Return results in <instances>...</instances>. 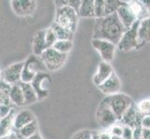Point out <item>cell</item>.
Returning a JSON list of instances; mask_svg holds the SVG:
<instances>
[{
  "label": "cell",
  "instance_id": "ba28073f",
  "mask_svg": "<svg viewBox=\"0 0 150 139\" xmlns=\"http://www.w3.org/2000/svg\"><path fill=\"white\" fill-rule=\"evenodd\" d=\"M31 85H33L34 89L37 92L38 100L44 99L48 96L50 85H51V78L47 73H39L35 75Z\"/></svg>",
  "mask_w": 150,
  "mask_h": 139
},
{
  "label": "cell",
  "instance_id": "7402d4cb",
  "mask_svg": "<svg viewBox=\"0 0 150 139\" xmlns=\"http://www.w3.org/2000/svg\"><path fill=\"white\" fill-rule=\"evenodd\" d=\"M94 1L95 0H81L79 10V17L95 18Z\"/></svg>",
  "mask_w": 150,
  "mask_h": 139
},
{
  "label": "cell",
  "instance_id": "ee69618b",
  "mask_svg": "<svg viewBox=\"0 0 150 139\" xmlns=\"http://www.w3.org/2000/svg\"><path fill=\"white\" fill-rule=\"evenodd\" d=\"M21 136V135H20ZM20 139H26V138H24V137H23L22 136H21V137H20Z\"/></svg>",
  "mask_w": 150,
  "mask_h": 139
},
{
  "label": "cell",
  "instance_id": "1f68e13d",
  "mask_svg": "<svg viewBox=\"0 0 150 139\" xmlns=\"http://www.w3.org/2000/svg\"><path fill=\"white\" fill-rule=\"evenodd\" d=\"M72 139H92V132L90 130H80L76 132Z\"/></svg>",
  "mask_w": 150,
  "mask_h": 139
},
{
  "label": "cell",
  "instance_id": "d6a6232c",
  "mask_svg": "<svg viewBox=\"0 0 150 139\" xmlns=\"http://www.w3.org/2000/svg\"><path fill=\"white\" fill-rule=\"evenodd\" d=\"M109 132L111 133V136H122L123 133V125L122 124H114L111 126L109 129Z\"/></svg>",
  "mask_w": 150,
  "mask_h": 139
},
{
  "label": "cell",
  "instance_id": "60d3db41",
  "mask_svg": "<svg viewBox=\"0 0 150 139\" xmlns=\"http://www.w3.org/2000/svg\"><path fill=\"white\" fill-rule=\"evenodd\" d=\"M26 139H44V138L42 137V136H41L39 133H35V135L30 136V137H28Z\"/></svg>",
  "mask_w": 150,
  "mask_h": 139
},
{
  "label": "cell",
  "instance_id": "52a82bcc",
  "mask_svg": "<svg viewBox=\"0 0 150 139\" xmlns=\"http://www.w3.org/2000/svg\"><path fill=\"white\" fill-rule=\"evenodd\" d=\"M96 121L103 129H109L111 126L118 122V119L112 110L105 102H101L96 111Z\"/></svg>",
  "mask_w": 150,
  "mask_h": 139
},
{
  "label": "cell",
  "instance_id": "44dd1931",
  "mask_svg": "<svg viewBox=\"0 0 150 139\" xmlns=\"http://www.w3.org/2000/svg\"><path fill=\"white\" fill-rule=\"evenodd\" d=\"M20 85L22 87L24 99H25V105H30L33 103L37 102L38 100V97L37 95V92L34 89L33 85L30 83H23V82H20Z\"/></svg>",
  "mask_w": 150,
  "mask_h": 139
},
{
  "label": "cell",
  "instance_id": "f6af8a7d",
  "mask_svg": "<svg viewBox=\"0 0 150 139\" xmlns=\"http://www.w3.org/2000/svg\"><path fill=\"white\" fill-rule=\"evenodd\" d=\"M142 139H143V138H142Z\"/></svg>",
  "mask_w": 150,
  "mask_h": 139
},
{
  "label": "cell",
  "instance_id": "6da1fadb",
  "mask_svg": "<svg viewBox=\"0 0 150 139\" xmlns=\"http://www.w3.org/2000/svg\"><path fill=\"white\" fill-rule=\"evenodd\" d=\"M125 27L117 13L95 19L92 39H103L117 45L125 33Z\"/></svg>",
  "mask_w": 150,
  "mask_h": 139
},
{
  "label": "cell",
  "instance_id": "836d02e7",
  "mask_svg": "<svg viewBox=\"0 0 150 139\" xmlns=\"http://www.w3.org/2000/svg\"><path fill=\"white\" fill-rule=\"evenodd\" d=\"M12 110V105H1V107H0V117H1V119L8 116Z\"/></svg>",
  "mask_w": 150,
  "mask_h": 139
},
{
  "label": "cell",
  "instance_id": "f35d334b",
  "mask_svg": "<svg viewBox=\"0 0 150 139\" xmlns=\"http://www.w3.org/2000/svg\"><path fill=\"white\" fill-rule=\"evenodd\" d=\"M99 133V136L100 139H111L112 136L109 132V130H105V131H102V132H98Z\"/></svg>",
  "mask_w": 150,
  "mask_h": 139
},
{
  "label": "cell",
  "instance_id": "277c9868",
  "mask_svg": "<svg viewBox=\"0 0 150 139\" xmlns=\"http://www.w3.org/2000/svg\"><path fill=\"white\" fill-rule=\"evenodd\" d=\"M47 68L41 59L40 57L37 55H30L26 60L24 61L23 73H22V81L23 83H32V81L39 73H47Z\"/></svg>",
  "mask_w": 150,
  "mask_h": 139
},
{
  "label": "cell",
  "instance_id": "d6986e66",
  "mask_svg": "<svg viewBox=\"0 0 150 139\" xmlns=\"http://www.w3.org/2000/svg\"><path fill=\"white\" fill-rule=\"evenodd\" d=\"M14 110L9 113L8 116L2 118L0 122V136L5 137L8 136L14 130V118H15Z\"/></svg>",
  "mask_w": 150,
  "mask_h": 139
},
{
  "label": "cell",
  "instance_id": "7c38bea8",
  "mask_svg": "<svg viewBox=\"0 0 150 139\" xmlns=\"http://www.w3.org/2000/svg\"><path fill=\"white\" fill-rule=\"evenodd\" d=\"M11 8L18 16L27 17L35 12L37 0H11Z\"/></svg>",
  "mask_w": 150,
  "mask_h": 139
},
{
  "label": "cell",
  "instance_id": "8fae6325",
  "mask_svg": "<svg viewBox=\"0 0 150 139\" xmlns=\"http://www.w3.org/2000/svg\"><path fill=\"white\" fill-rule=\"evenodd\" d=\"M24 61L9 65L1 71V80L6 81L10 85H16L22 81V73Z\"/></svg>",
  "mask_w": 150,
  "mask_h": 139
},
{
  "label": "cell",
  "instance_id": "b9f144b4",
  "mask_svg": "<svg viewBox=\"0 0 150 139\" xmlns=\"http://www.w3.org/2000/svg\"><path fill=\"white\" fill-rule=\"evenodd\" d=\"M92 139H100L99 133H98L97 131L92 132Z\"/></svg>",
  "mask_w": 150,
  "mask_h": 139
},
{
  "label": "cell",
  "instance_id": "83f0119b",
  "mask_svg": "<svg viewBox=\"0 0 150 139\" xmlns=\"http://www.w3.org/2000/svg\"><path fill=\"white\" fill-rule=\"evenodd\" d=\"M81 0H54V5L57 8H63V7H71L75 8L77 12L79 10Z\"/></svg>",
  "mask_w": 150,
  "mask_h": 139
},
{
  "label": "cell",
  "instance_id": "ab89813d",
  "mask_svg": "<svg viewBox=\"0 0 150 139\" xmlns=\"http://www.w3.org/2000/svg\"><path fill=\"white\" fill-rule=\"evenodd\" d=\"M143 139H150V129L143 128Z\"/></svg>",
  "mask_w": 150,
  "mask_h": 139
},
{
  "label": "cell",
  "instance_id": "f546056e",
  "mask_svg": "<svg viewBox=\"0 0 150 139\" xmlns=\"http://www.w3.org/2000/svg\"><path fill=\"white\" fill-rule=\"evenodd\" d=\"M58 41L55 33L50 27L46 29V44H47V47H53L54 44Z\"/></svg>",
  "mask_w": 150,
  "mask_h": 139
},
{
  "label": "cell",
  "instance_id": "4316f807",
  "mask_svg": "<svg viewBox=\"0 0 150 139\" xmlns=\"http://www.w3.org/2000/svg\"><path fill=\"white\" fill-rule=\"evenodd\" d=\"M53 48L61 53L68 54L73 48V41L71 40H58L54 44Z\"/></svg>",
  "mask_w": 150,
  "mask_h": 139
},
{
  "label": "cell",
  "instance_id": "484cf974",
  "mask_svg": "<svg viewBox=\"0 0 150 139\" xmlns=\"http://www.w3.org/2000/svg\"><path fill=\"white\" fill-rule=\"evenodd\" d=\"M18 132H19L20 135L24 138H28L30 136L35 135V133H39L38 132V124L37 120H35L34 122H30L29 124L25 125L24 127H23L22 129L19 130Z\"/></svg>",
  "mask_w": 150,
  "mask_h": 139
},
{
  "label": "cell",
  "instance_id": "2e32d148",
  "mask_svg": "<svg viewBox=\"0 0 150 139\" xmlns=\"http://www.w3.org/2000/svg\"><path fill=\"white\" fill-rule=\"evenodd\" d=\"M47 48L48 47L47 44H46V29L39 30L35 34L32 39L33 54L40 57Z\"/></svg>",
  "mask_w": 150,
  "mask_h": 139
},
{
  "label": "cell",
  "instance_id": "4fadbf2b",
  "mask_svg": "<svg viewBox=\"0 0 150 139\" xmlns=\"http://www.w3.org/2000/svg\"><path fill=\"white\" fill-rule=\"evenodd\" d=\"M98 88L105 96L118 94L121 89V82L120 80V77L114 71L109 78L105 82H103L101 85L98 86Z\"/></svg>",
  "mask_w": 150,
  "mask_h": 139
},
{
  "label": "cell",
  "instance_id": "3957f363",
  "mask_svg": "<svg viewBox=\"0 0 150 139\" xmlns=\"http://www.w3.org/2000/svg\"><path fill=\"white\" fill-rule=\"evenodd\" d=\"M103 102H105L115 113L118 119V122L121 120L122 116L127 111V110L134 103L130 96L125 94H121V93L106 96L103 99Z\"/></svg>",
  "mask_w": 150,
  "mask_h": 139
},
{
  "label": "cell",
  "instance_id": "ac0fdd59",
  "mask_svg": "<svg viewBox=\"0 0 150 139\" xmlns=\"http://www.w3.org/2000/svg\"><path fill=\"white\" fill-rule=\"evenodd\" d=\"M117 14L120 20H121L122 24L124 25L126 30L130 29L132 25L137 22V19L136 17L134 16L133 13L131 11V9L129 8L128 7V3L125 6L121 7L120 8H118V10L117 11Z\"/></svg>",
  "mask_w": 150,
  "mask_h": 139
},
{
  "label": "cell",
  "instance_id": "7bdbcfd3",
  "mask_svg": "<svg viewBox=\"0 0 150 139\" xmlns=\"http://www.w3.org/2000/svg\"><path fill=\"white\" fill-rule=\"evenodd\" d=\"M111 139H123L122 136H112Z\"/></svg>",
  "mask_w": 150,
  "mask_h": 139
},
{
  "label": "cell",
  "instance_id": "7a4b0ae2",
  "mask_svg": "<svg viewBox=\"0 0 150 139\" xmlns=\"http://www.w3.org/2000/svg\"><path fill=\"white\" fill-rule=\"evenodd\" d=\"M79 14L71 7L57 8L54 22L67 30L75 33L79 23Z\"/></svg>",
  "mask_w": 150,
  "mask_h": 139
},
{
  "label": "cell",
  "instance_id": "8992f818",
  "mask_svg": "<svg viewBox=\"0 0 150 139\" xmlns=\"http://www.w3.org/2000/svg\"><path fill=\"white\" fill-rule=\"evenodd\" d=\"M67 57L68 54L61 53L53 47H50L44 51L40 58L43 60L48 71H56L64 65L67 60Z\"/></svg>",
  "mask_w": 150,
  "mask_h": 139
},
{
  "label": "cell",
  "instance_id": "9c48e42d",
  "mask_svg": "<svg viewBox=\"0 0 150 139\" xmlns=\"http://www.w3.org/2000/svg\"><path fill=\"white\" fill-rule=\"evenodd\" d=\"M91 45L96 49L97 52L100 54L103 61L109 63L113 61L114 58H115L117 45L103 39H92Z\"/></svg>",
  "mask_w": 150,
  "mask_h": 139
},
{
  "label": "cell",
  "instance_id": "8d00e7d4",
  "mask_svg": "<svg viewBox=\"0 0 150 139\" xmlns=\"http://www.w3.org/2000/svg\"><path fill=\"white\" fill-rule=\"evenodd\" d=\"M20 137H21V136H20L19 132L17 130H13L8 136L2 137L1 139H20Z\"/></svg>",
  "mask_w": 150,
  "mask_h": 139
},
{
  "label": "cell",
  "instance_id": "603a6c76",
  "mask_svg": "<svg viewBox=\"0 0 150 139\" xmlns=\"http://www.w3.org/2000/svg\"><path fill=\"white\" fill-rule=\"evenodd\" d=\"M138 35L139 39L143 44L150 43V17L140 20Z\"/></svg>",
  "mask_w": 150,
  "mask_h": 139
},
{
  "label": "cell",
  "instance_id": "74e56055",
  "mask_svg": "<svg viewBox=\"0 0 150 139\" xmlns=\"http://www.w3.org/2000/svg\"><path fill=\"white\" fill-rule=\"evenodd\" d=\"M142 127L146 129H150V115L144 116L142 122Z\"/></svg>",
  "mask_w": 150,
  "mask_h": 139
},
{
  "label": "cell",
  "instance_id": "5b68a950",
  "mask_svg": "<svg viewBox=\"0 0 150 139\" xmlns=\"http://www.w3.org/2000/svg\"><path fill=\"white\" fill-rule=\"evenodd\" d=\"M139 25H140V20H137L130 29L125 31V33H124L122 38L120 39V43L117 45L118 49L127 52V51H132L134 49L140 48L141 46L144 45L139 39V35H138Z\"/></svg>",
  "mask_w": 150,
  "mask_h": 139
},
{
  "label": "cell",
  "instance_id": "d590c367",
  "mask_svg": "<svg viewBox=\"0 0 150 139\" xmlns=\"http://www.w3.org/2000/svg\"><path fill=\"white\" fill-rule=\"evenodd\" d=\"M143 138V127H137L133 129V139H142Z\"/></svg>",
  "mask_w": 150,
  "mask_h": 139
},
{
  "label": "cell",
  "instance_id": "5bb4252c",
  "mask_svg": "<svg viewBox=\"0 0 150 139\" xmlns=\"http://www.w3.org/2000/svg\"><path fill=\"white\" fill-rule=\"evenodd\" d=\"M114 70L109 62H105V61H102L98 65V68L95 74L93 75V84L98 87L101 85L103 82H105L109 77L113 74Z\"/></svg>",
  "mask_w": 150,
  "mask_h": 139
},
{
  "label": "cell",
  "instance_id": "d4e9b609",
  "mask_svg": "<svg viewBox=\"0 0 150 139\" xmlns=\"http://www.w3.org/2000/svg\"><path fill=\"white\" fill-rule=\"evenodd\" d=\"M105 16L117 13L118 8L127 5L128 2L122 1V0H105Z\"/></svg>",
  "mask_w": 150,
  "mask_h": 139
},
{
  "label": "cell",
  "instance_id": "f1b7e54d",
  "mask_svg": "<svg viewBox=\"0 0 150 139\" xmlns=\"http://www.w3.org/2000/svg\"><path fill=\"white\" fill-rule=\"evenodd\" d=\"M95 19L105 16V0H95L94 1Z\"/></svg>",
  "mask_w": 150,
  "mask_h": 139
},
{
  "label": "cell",
  "instance_id": "4dcf8cb0",
  "mask_svg": "<svg viewBox=\"0 0 150 139\" xmlns=\"http://www.w3.org/2000/svg\"><path fill=\"white\" fill-rule=\"evenodd\" d=\"M137 108L144 116L150 115V98H146L137 103Z\"/></svg>",
  "mask_w": 150,
  "mask_h": 139
},
{
  "label": "cell",
  "instance_id": "e575fe53",
  "mask_svg": "<svg viewBox=\"0 0 150 139\" xmlns=\"http://www.w3.org/2000/svg\"><path fill=\"white\" fill-rule=\"evenodd\" d=\"M123 139H133V129L129 126H123Z\"/></svg>",
  "mask_w": 150,
  "mask_h": 139
},
{
  "label": "cell",
  "instance_id": "9a60e30c",
  "mask_svg": "<svg viewBox=\"0 0 150 139\" xmlns=\"http://www.w3.org/2000/svg\"><path fill=\"white\" fill-rule=\"evenodd\" d=\"M128 7L138 20H143L150 17V8L140 0H130Z\"/></svg>",
  "mask_w": 150,
  "mask_h": 139
},
{
  "label": "cell",
  "instance_id": "e0dca14e",
  "mask_svg": "<svg viewBox=\"0 0 150 139\" xmlns=\"http://www.w3.org/2000/svg\"><path fill=\"white\" fill-rule=\"evenodd\" d=\"M35 120L34 113L29 110H23L16 113L14 118V130H21L25 125Z\"/></svg>",
  "mask_w": 150,
  "mask_h": 139
},
{
  "label": "cell",
  "instance_id": "cb8c5ba5",
  "mask_svg": "<svg viewBox=\"0 0 150 139\" xmlns=\"http://www.w3.org/2000/svg\"><path fill=\"white\" fill-rule=\"evenodd\" d=\"M50 27L53 30V32L55 33L58 40H71V41L73 40L74 33L64 27H62L61 25L56 23L55 22L51 23Z\"/></svg>",
  "mask_w": 150,
  "mask_h": 139
},
{
  "label": "cell",
  "instance_id": "30bf717a",
  "mask_svg": "<svg viewBox=\"0 0 150 139\" xmlns=\"http://www.w3.org/2000/svg\"><path fill=\"white\" fill-rule=\"evenodd\" d=\"M144 117V116L139 111L137 105L135 103H133L127 110V111L124 113V115L122 116L120 122L122 123L123 126H129L134 129V128L142 126V122Z\"/></svg>",
  "mask_w": 150,
  "mask_h": 139
},
{
  "label": "cell",
  "instance_id": "ffe728a7",
  "mask_svg": "<svg viewBox=\"0 0 150 139\" xmlns=\"http://www.w3.org/2000/svg\"><path fill=\"white\" fill-rule=\"evenodd\" d=\"M9 96L13 105L18 106V107H23L25 105L23 92L19 83L16 85H12L11 90H10V93H9Z\"/></svg>",
  "mask_w": 150,
  "mask_h": 139
}]
</instances>
